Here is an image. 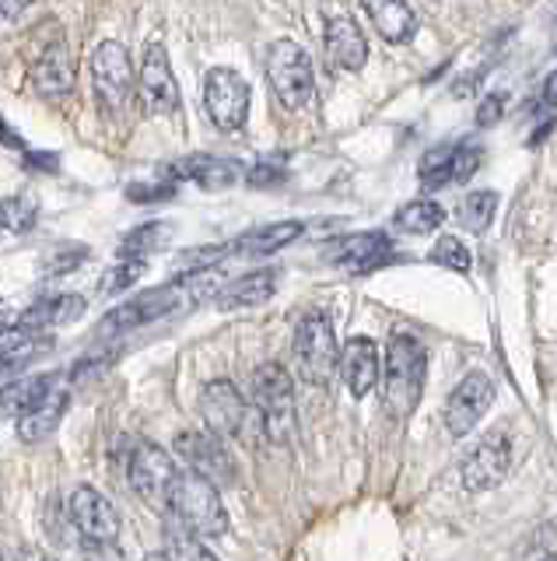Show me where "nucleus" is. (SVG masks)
Listing matches in <instances>:
<instances>
[{
  "instance_id": "f257e3e1",
  "label": "nucleus",
  "mask_w": 557,
  "mask_h": 561,
  "mask_svg": "<svg viewBox=\"0 0 557 561\" xmlns=\"http://www.w3.org/2000/svg\"><path fill=\"white\" fill-rule=\"evenodd\" d=\"M224 280L218 271H207V274H194V277H176L169 285L159 288H148L141 295H134L130 302L116 306L106 312V320L98 323V337L109 341V337H127V333L141 330L148 323H159L172 312H189L204 302H214V298L224 291Z\"/></svg>"
},
{
  "instance_id": "f03ea898",
  "label": "nucleus",
  "mask_w": 557,
  "mask_h": 561,
  "mask_svg": "<svg viewBox=\"0 0 557 561\" xmlns=\"http://www.w3.org/2000/svg\"><path fill=\"white\" fill-rule=\"evenodd\" d=\"M428 379V351L414 333H393L382 365V400L393 417H410Z\"/></svg>"
},
{
  "instance_id": "7ed1b4c3",
  "label": "nucleus",
  "mask_w": 557,
  "mask_h": 561,
  "mask_svg": "<svg viewBox=\"0 0 557 561\" xmlns=\"http://www.w3.org/2000/svg\"><path fill=\"white\" fill-rule=\"evenodd\" d=\"M165 516L183 523L197 540H218L229 534V513H224L218 488L211 481L197 478L194 470H179L176 484L169 491Z\"/></svg>"
},
{
  "instance_id": "20e7f679",
  "label": "nucleus",
  "mask_w": 557,
  "mask_h": 561,
  "mask_svg": "<svg viewBox=\"0 0 557 561\" xmlns=\"http://www.w3.org/2000/svg\"><path fill=\"white\" fill-rule=\"evenodd\" d=\"M294 365H299V376L309 386H329L334 376L340 373V347H337V333L334 320L323 309H309L299 327H294Z\"/></svg>"
},
{
  "instance_id": "39448f33",
  "label": "nucleus",
  "mask_w": 557,
  "mask_h": 561,
  "mask_svg": "<svg viewBox=\"0 0 557 561\" xmlns=\"http://www.w3.org/2000/svg\"><path fill=\"white\" fill-rule=\"evenodd\" d=\"M253 408L270 443H288L294 428V382L285 365L267 362L253 373Z\"/></svg>"
},
{
  "instance_id": "423d86ee",
  "label": "nucleus",
  "mask_w": 557,
  "mask_h": 561,
  "mask_svg": "<svg viewBox=\"0 0 557 561\" xmlns=\"http://www.w3.org/2000/svg\"><path fill=\"white\" fill-rule=\"evenodd\" d=\"M267 81L270 92L285 110H302L312 99V88H316V75H312V60L309 53L294 43V39H277L267 49Z\"/></svg>"
},
{
  "instance_id": "0eeeda50",
  "label": "nucleus",
  "mask_w": 557,
  "mask_h": 561,
  "mask_svg": "<svg viewBox=\"0 0 557 561\" xmlns=\"http://www.w3.org/2000/svg\"><path fill=\"white\" fill-rule=\"evenodd\" d=\"M92 84H95L98 105L109 116H119L127 110V99L137 88V78H134V64L124 43L102 39L92 49Z\"/></svg>"
},
{
  "instance_id": "6e6552de",
  "label": "nucleus",
  "mask_w": 557,
  "mask_h": 561,
  "mask_svg": "<svg viewBox=\"0 0 557 561\" xmlns=\"http://www.w3.org/2000/svg\"><path fill=\"white\" fill-rule=\"evenodd\" d=\"M179 478V467L172 460V453L162 449L159 443H137L127 463V481L137 499H144L151 508L165 513L169 508V491Z\"/></svg>"
},
{
  "instance_id": "1a4fd4ad",
  "label": "nucleus",
  "mask_w": 557,
  "mask_h": 561,
  "mask_svg": "<svg viewBox=\"0 0 557 561\" xmlns=\"http://www.w3.org/2000/svg\"><path fill=\"white\" fill-rule=\"evenodd\" d=\"M250 84L232 67H211L204 78V110L218 130H242L250 119Z\"/></svg>"
},
{
  "instance_id": "9d476101",
  "label": "nucleus",
  "mask_w": 557,
  "mask_h": 561,
  "mask_svg": "<svg viewBox=\"0 0 557 561\" xmlns=\"http://www.w3.org/2000/svg\"><path fill=\"white\" fill-rule=\"evenodd\" d=\"M137 95L148 116H172L179 110V81L172 75L162 43H144L141 67H137Z\"/></svg>"
},
{
  "instance_id": "9b49d317",
  "label": "nucleus",
  "mask_w": 557,
  "mask_h": 561,
  "mask_svg": "<svg viewBox=\"0 0 557 561\" xmlns=\"http://www.w3.org/2000/svg\"><path fill=\"white\" fill-rule=\"evenodd\" d=\"M176 456L197 473V478L211 481L214 488H229L239 478V467H235V456L232 449H224V443L211 432H179L176 435Z\"/></svg>"
},
{
  "instance_id": "f8f14e48",
  "label": "nucleus",
  "mask_w": 557,
  "mask_h": 561,
  "mask_svg": "<svg viewBox=\"0 0 557 561\" xmlns=\"http://www.w3.org/2000/svg\"><path fill=\"white\" fill-rule=\"evenodd\" d=\"M67 516H71L74 530L92 543H113V540H119V534H124V519H119L116 505L92 484H81L71 491Z\"/></svg>"
},
{
  "instance_id": "ddd939ff",
  "label": "nucleus",
  "mask_w": 557,
  "mask_h": 561,
  "mask_svg": "<svg viewBox=\"0 0 557 561\" xmlns=\"http://www.w3.org/2000/svg\"><path fill=\"white\" fill-rule=\"evenodd\" d=\"M484 151L477 145H466V140H452V145H434L421 154L417 162V175H421L425 190H442L452 183L469 180L480 169Z\"/></svg>"
},
{
  "instance_id": "4468645a",
  "label": "nucleus",
  "mask_w": 557,
  "mask_h": 561,
  "mask_svg": "<svg viewBox=\"0 0 557 561\" xmlns=\"http://www.w3.org/2000/svg\"><path fill=\"white\" fill-rule=\"evenodd\" d=\"M246 397L239 393V386L232 379H211L204 382L200 390V417L211 435L224 438H239L242 428H246Z\"/></svg>"
},
{
  "instance_id": "2eb2a0df",
  "label": "nucleus",
  "mask_w": 557,
  "mask_h": 561,
  "mask_svg": "<svg viewBox=\"0 0 557 561\" xmlns=\"http://www.w3.org/2000/svg\"><path fill=\"white\" fill-rule=\"evenodd\" d=\"M512 467V443L509 435L491 432L463 456L460 463V481L466 491H487L504 481V473Z\"/></svg>"
},
{
  "instance_id": "dca6fc26",
  "label": "nucleus",
  "mask_w": 557,
  "mask_h": 561,
  "mask_svg": "<svg viewBox=\"0 0 557 561\" xmlns=\"http://www.w3.org/2000/svg\"><path fill=\"white\" fill-rule=\"evenodd\" d=\"M28 81L32 88L49 99V102H60L74 92V81H78V67H74V57H71V46L67 39H54L46 43L36 57H32V67H28Z\"/></svg>"
},
{
  "instance_id": "f3484780",
  "label": "nucleus",
  "mask_w": 557,
  "mask_h": 561,
  "mask_svg": "<svg viewBox=\"0 0 557 561\" xmlns=\"http://www.w3.org/2000/svg\"><path fill=\"white\" fill-rule=\"evenodd\" d=\"M495 400V382L487 379L484 373H469L456 382V390L449 393V403H445V428L449 435L463 438L466 432H474L477 421L487 414Z\"/></svg>"
},
{
  "instance_id": "a211bd4d",
  "label": "nucleus",
  "mask_w": 557,
  "mask_h": 561,
  "mask_svg": "<svg viewBox=\"0 0 557 561\" xmlns=\"http://www.w3.org/2000/svg\"><path fill=\"white\" fill-rule=\"evenodd\" d=\"M382 373V358H379V344L372 337H351L340 351V376L347 382L355 400L369 397L379 382Z\"/></svg>"
},
{
  "instance_id": "6ab92c4d",
  "label": "nucleus",
  "mask_w": 557,
  "mask_h": 561,
  "mask_svg": "<svg viewBox=\"0 0 557 561\" xmlns=\"http://www.w3.org/2000/svg\"><path fill=\"white\" fill-rule=\"evenodd\" d=\"M323 46H326L329 64L340 70H361L364 60H369V39H364V32L355 18H347V14L329 18L323 32Z\"/></svg>"
},
{
  "instance_id": "aec40b11",
  "label": "nucleus",
  "mask_w": 557,
  "mask_h": 561,
  "mask_svg": "<svg viewBox=\"0 0 557 561\" xmlns=\"http://www.w3.org/2000/svg\"><path fill=\"white\" fill-rule=\"evenodd\" d=\"M169 180H189L197 183L200 190H229L232 183H239L242 165L235 158H218V154H189L183 162L165 169Z\"/></svg>"
},
{
  "instance_id": "412c9836",
  "label": "nucleus",
  "mask_w": 557,
  "mask_h": 561,
  "mask_svg": "<svg viewBox=\"0 0 557 561\" xmlns=\"http://www.w3.org/2000/svg\"><path fill=\"white\" fill-rule=\"evenodd\" d=\"M49 351H54V337H49V333L22 327V323L4 327L0 330V376L19 373V368L49 355Z\"/></svg>"
},
{
  "instance_id": "4be33fe9",
  "label": "nucleus",
  "mask_w": 557,
  "mask_h": 561,
  "mask_svg": "<svg viewBox=\"0 0 557 561\" xmlns=\"http://www.w3.org/2000/svg\"><path fill=\"white\" fill-rule=\"evenodd\" d=\"M67 411H71V390H67V386L60 382L28 414L19 417V438H22V443H28V446L46 443V438L60 428V421H63Z\"/></svg>"
},
{
  "instance_id": "5701e85b",
  "label": "nucleus",
  "mask_w": 557,
  "mask_h": 561,
  "mask_svg": "<svg viewBox=\"0 0 557 561\" xmlns=\"http://www.w3.org/2000/svg\"><path fill=\"white\" fill-rule=\"evenodd\" d=\"M390 250H393V242L386 232H358L329 245V263H337V267H347V271H369L375 263L386 260Z\"/></svg>"
},
{
  "instance_id": "b1692460",
  "label": "nucleus",
  "mask_w": 557,
  "mask_h": 561,
  "mask_svg": "<svg viewBox=\"0 0 557 561\" xmlns=\"http://www.w3.org/2000/svg\"><path fill=\"white\" fill-rule=\"evenodd\" d=\"M305 232L302 221H274V225H256L250 228V232H242L239 239L229 242L232 256H270L277 250H285V245H291L294 239H299Z\"/></svg>"
},
{
  "instance_id": "393cba45",
  "label": "nucleus",
  "mask_w": 557,
  "mask_h": 561,
  "mask_svg": "<svg viewBox=\"0 0 557 561\" xmlns=\"http://www.w3.org/2000/svg\"><path fill=\"white\" fill-rule=\"evenodd\" d=\"M89 302H84V295H74V291H63V295H54V298H43V302L28 306L19 323L22 327H32V330H49V327H71L78 323Z\"/></svg>"
},
{
  "instance_id": "a878e982",
  "label": "nucleus",
  "mask_w": 557,
  "mask_h": 561,
  "mask_svg": "<svg viewBox=\"0 0 557 561\" xmlns=\"http://www.w3.org/2000/svg\"><path fill=\"white\" fill-rule=\"evenodd\" d=\"M277 291V271H253L246 277H235L224 285V291L214 298V306L221 312H232V309H253V306H264L270 302V295Z\"/></svg>"
},
{
  "instance_id": "bb28decb",
  "label": "nucleus",
  "mask_w": 557,
  "mask_h": 561,
  "mask_svg": "<svg viewBox=\"0 0 557 561\" xmlns=\"http://www.w3.org/2000/svg\"><path fill=\"white\" fill-rule=\"evenodd\" d=\"M60 382H63V376H57V373H39V376H28V379H19V382L4 386V390H0V417H4V414L8 417L28 414Z\"/></svg>"
},
{
  "instance_id": "cd10ccee",
  "label": "nucleus",
  "mask_w": 557,
  "mask_h": 561,
  "mask_svg": "<svg viewBox=\"0 0 557 561\" xmlns=\"http://www.w3.org/2000/svg\"><path fill=\"white\" fill-rule=\"evenodd\" d=\"M364 14L372 18L386 43H410L417 32V14L407 4H396V0H390V4H364Z\"/></svg>"
},
{
  "instance_id": "c85d7f7f",
  "label": "nucleus",
  "mask_w": 557,
  "mask_h": 561,
  "mask_svg": "<svg viewBox=\"0 0 557 561\" xmlns=\"http://www.w3.org/2000/svg\"><path fill=\"white\" fill-rule=\"evenodd\" d=\"M172 225L169 221H148V225H137L134 232L119 242V260H137V263H148L151 253H162L165 245L172 242Z\"/></svg>"
},
{
  "instance_id": "c756f323",
  "label": "nucleus",
  "mask_w": 557,
  "mask_h": 561,
  "mask_svg": "<svg viewBox=\"0 0 557 561\" xmlns=\"http://www.w3.org/2000/svg\"><path fill=\"white\" fill-rule=\"evenodd\" d=\"M445 221V210H442V204L439 201H428V197H421V201H410V204H404L393 215V225L399 228V232H410V236H428V232H434Z\"/></svg>"
},
{
  "instance_id": "7c9ffc66",
  "label": "nucleus",
  "mask_w": 557,
  "mask_h": 561,
  "mask_svg": "<svg viewBox=\"0 0 557 561\" xmlns=\"http://www.w3.org/2000/svg\"><path fill=\"white\" fill-rule=\"evenodd\" d=\"M165 558L169 561H214V554L204 548V540H197L172 516H165Z\"/></svg>"
},
{
  "instance_id": "2f4dec72",
  "label": "nucleus",
  "mask_w": 557,
  "mask_h": 561,
  "mask_svg": "<svg viewBox=\"0 0 557 561\" xmlns=\"http://www.w3.org/2000/svg\"><path fill=\"white\" fill-rule=\"evenodd\" d=\"M232 250L229 245H194V250H183L172 256L169 263V271L176 274V277H194V274H207V271H214L218 263L229 256Z\"/></svg>"
},
{
  "instance_id": "473e14b6",
  "label": "nucleus",
  "mask_w": 557,
  "mask_h": 561,
  "mask_svg": "<svg viewBox=\"0 0 557 561\" xmlns=\"http://www.w3.org/2000/svg\"><path fill=\"white\" fill-rule=\"evenodd\" d=\"M495 210H498V193H491V190H474L456 204V215L466 225V232H477V236L491 225Z\"/></svg>"
},
{
  "instance_id": "72a5a7b5",
  "label": "nucleus",
  "mask_w": 557,
  "mask_h": 561,
  "mask_svg": "<svg viewBox=\"0 0 557 561\" xmlns=\"http://www.w3.org/2000/svg\"><path fill=\"white\" fill-rule=\"evenodd\" d=\"M148 274V263H137V260H116L113 267L102 274V295H116V291H127L134 280H141Z\"/></svg>"
},
{
  "instance_id": "f704fd0d",
  "label": "nucleus",
  "mask_w": 557,
  "mask_h": 561,
  "mask_svg": "<svg viewBox=\"0 0 557 561\" xmlns=\"http://www.w3.org/2000/svg\"><path fill=\"white\" fill-rule=\"evenodd\" d=\"M89 260V250L84 245H57V250L46 253V263H43V274L46 277H60V274H71L74 267Z\"/></svg>"
},
{
  "instance_id": "c9c22d12",
  "label": "nucleus",
  "mask_w": 557,
  "mask_h": 561,
  "mask_svg": "<svg viewBox=\"0 0 557 561\" xmlns=\"http://www.w3.org/2000/svg\"><path fill=\"white\" fill-rule=\"evenodd\" d=\"M431 260L442 263V267H449V271H469V250H466V242L456 236H442L439 242H434Z\"/></svg>"
},
{
  "instance_id": "e433bc0d",
  "label": "nucleus",
  "mask_w": 557,
  "mask_h": 561,
  "mask_svg": "<svg viewBox=\"0 0 557 561\" xmlns=\"http://www.w3.org/2000/svg\"><path fill=\"white\" fill-rule=\"evenodd\" d=\"M176 190H179V183L169 180V175H162L159 183H130L127 186V197L134 204H159V201L176 197Z\"/></svg>"
},
{
  "instance_id": "4c0bfd02",
  "label": "nucleus",
  "mask_w": 557,
  "mask_h": 561,
  "mask_svg": "<svg viewBox=\"0 0 557 561\" xmlns=\"http://www.w3.org/2000/svg\"><path fill=\"white\" fill-rule=\"evenodd\" d=\"M36 218H39V207L28 197H11L4 204V221H8L11 232H28V228L36 225Z\"/></svg>"
},
{
  "instance_id": "58836bf2",
  "label": "nucleus",
  "mask_w": 557,
  "mask_h": 561,
  "mask_svg": "<svg viewBox=\"0 0 557 561\" xmlns=\"http://www.w3.org/2000/svg\"><path fill=\"white\" fill-rule=\"evenodd\" d=\"M285 169L281 165H253L250 172H246V180H250V186H274V183H281L285 180Z\"/></svg>"
},
{
  "instance_id": "ea45409f",
  "label": "nucleus",
  "mask_w": 557,
  "mask_h": 561,
  "mask_svg": "<svg viewBox=\"0 0 557 561\" xmlns=\"http://www.w3.org/2000/svg\"><path fill=\"white\" fill-rule=\"evenodd\" d=\"M501 110H504V95H501V92H498V95H487V99L480 102L477 123H480V127H491L495 119H501Z\"/></svg>"
},
{
  "instance_id": "a19ab883",
  "label": "nucleus",
  "mask_w": 557,
  "mask_h": 561,
  "mask_svg": "<svg viewBox=\"0 0 557 561\" xmlns=\"http://www.w3.org/2000/svg\"><path fill=\"white\" fill-rule=\"evenodd\" d=\"M25 165H32V172H57L60 158L57 154H43V151H25Z\"/></svg>"
},
{
  "instance_id": "79ce46f5",
  "label": "nucleus",
  "mask_w": 557,
  "mask_h": 561,
  "mask_svg": "<svg viewBox=\"0 0 557 561\" xmlns=\"http://www.w3.org/2000/svg\"><path fill=\"white\" fill-rule=\"evenodd\" d=\"M25 14V4H0V22H14Z\"/></svg>"
},
{
  "instance_id": "37998d69",
  "label": "nucleus",
  "mask_w": 557,
  "mask_h": 561,
  "mask_svg": "<svg viewBox=\"0 0 557 561\" xmlns=\"http://www.w3.org/2000/svg\"><path fill=\"white\" fill-rule=\"evenodd\" d=\"M0 145H11V148H25L22 140H19V134H14L11 127H4V119H0Z\"/></svg>"
},
{
  "instance_id": "c03bdc74",
  "label": "nucleus",
  "mask_w": 557,
  "mask_h": 561,
  "mask_svg": "<svg viewBox=\"0 0 557 561\" xmlns=\"http://www.w3.org/2000/svg\"><path fill=\"white\" fill-rule=\"evenodd\" d=\"M544 102H547V105H557V70L544 81Z\"/></svg>"
},
{
  "instance_id": "a18cd8bd",
  "label": "nucleus",
  "mask_w": 557,
  "mask_h": 561,
  "mask_svg": "<svg viewBox=\"0 0 557 561\" xmlns=\"http://www.w3.org/2000/svg\"><path fill=\"white\" fill-rule=\"evenodd\" d=\"M144 561H169L165 551H154V554H144Z\"/></svg>"
},
{
  "instance_id": "49530a36",
  "label": "nucleus",
  "mask_w": 557,
  "mask_h": 561,
  "mask_svg": "<svg viewBox=\"0 0 557 561\" xmlns=\"http://www.w3.org/2000/svg\"><path fill=\"white\" fill-rule=\"evenodd\" d=\"M0 228H8V221H4V204H0Z\"/></svg>"
},
{
  "instance_id": "de8ad7c7",
  "label": "nucleus",
  "mask_w": 557,
  "mask_h": 561,
  "mask_svg": "<svg viewBox=\"0 0 557 561\" xmlns=\"http://www.w3.org/2000/svg\"><path fill=\"white\" fill-rule=\"evenodd\" d=\"M544 561H557V554H547V558H544Z\"/></svg>"
}]
</instances>
